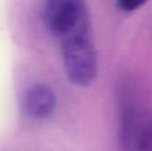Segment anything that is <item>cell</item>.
Masks as SVG:
<instances>
[{"label":"cell","instance_id":"1","mask_svg":"<svg viewBox=\"0 0 152 151\" xmlns=\"http://www.w3.org/2000/svg\"><path fill=\"white\" fill-rule=\"evenodd\" d=\"M66 75L81 87L93 84L98 71L97 52L92 27L80 30L60 40Z\"/></svg>","mask_w":152,"mask_h":151},{"label":"cell","instance_id":"4","mask_svg":"<svg viewBox=\"0 0 152 151\" xmlns=\"http://www.w3.org/2000/svg\"><path fill=\"white\" fill-rule=\"evenodd\" d=\"M23 109L30 118H49L56 109V95L47 85H35L25 94Z\"/></svg>","mask_w":152,"mask_h":151},{"label":"cell","instance_id":"2","mask_svg":"<svg viewBox=\"0 0 152 151\" xmlns=\"http://www.w3.org/2000/svg\"><path fill=\"white\" fill-rule=\"evenodd\" d=\"M49 32L60 42L72 33L91 26L86 3L80 0H51L44 12Z\"/></svg>","mask_w":152,"mask_h":151},{"label":"cell","instance_id":"5","mask_svg":"<svg viewBox=\"0 0 152 151\" xmlns=\"http://www.w3.org/2000/svg\"><path fill=\"white\" fill-rule=\"evenodd\" d=\"M143 1H134V0H124V1H118L117 2V7L122 12H132L139 8L141 5H143Z\"/></svg>","mask_w":152,"mask_h":151},{"label":"cell","instance_id":"3","mask_svg":"<svg viewBox=\"0 0 152 151\" xmlns=\"http://www.w3.org/2000/svg\"><path fill=\"white\" fill-rule=\"evenodd\" d=\"M121 142L130 151H152V118L141 117L132 110L122 114Z\"/></svg>","mask_w":152,"mask_h":151}]
</instances>
